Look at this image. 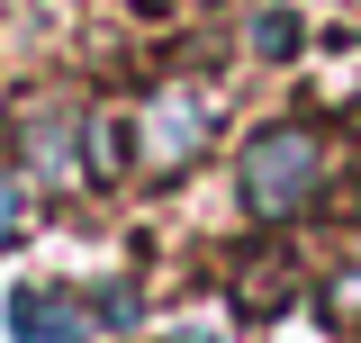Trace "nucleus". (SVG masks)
<instances>
[{
    "mask_svg": "<svg viewBox=\"0 0 361 343\" xmlns=\"http://www.w3.org/2000/svg\"><path fill=\"white\" fill-rule=\"evenodd\" d=\"M235 181H244V208L280 226V217H298L316 199V181H325V136L298 127V118H280V127H262L253 145H244Z\"/></svg>",
    "mask_w": 361,
    "mask_h": 343,
    "instance_id": "1",
    "label": "nucleus"
},
{
    "mask_svg": "<svg viewBox=\"0 0 361 343\" xmlns=\"http://www.w3.org/2000/svg\"><path fill=\"white\" fill-rule=\"evenodd\" d=\"M208 127H217V100L199 82H163L154 100H145V118H135V145H145V172H163L172 181L180 163H199V145H208Z\"/></svg>",
    "mask_w": 361,
    "mask_h": 343,
    "instance_id": "2",
    "label": "nucleus"
},
{
    "mask_svg": "<svg viewBox=\"0 0 361 343\" xmlns=\"http://www.w3.org/2000/svg\"><path fill=\"white\" fill-rule=\"evenodd\" d=\"M9 335L18 343H90V307L73 299V289L27 280V289H9Z\"/></svg>",
    "mask_w": 361,
    "mask_h": 343,
    "instance_id": "3",
    "label": "nucleus"
},
{
    "mask_svg": "<svg viewBox=\"0 0 361 343\" xmlns=\"http://www.w3.org/2000/svg\"><path fill=\"white\" fill-rule=\"evenodd\" d=\"M18 145H27V172H37V181H54V190L90 172V163H82V127H73V118H54V109H37V118L18 127Z\"/></svg>",
    "mask_w": 361,
    "mask_h": 343,
    "instance_id": "4",
    "label": "nucleus"
},
{
    "mask_svg": "<svg viewBox=\"0 0 361 343\" xmlns=\"http://www.w3.org/2000/svg\"><path fill=\"white\" fill-rule=\"evenodd\" d=\"M235 299L253 307V316L289 307V299H298V271H289V253H253V262H244V280H235Z\"/></svg>",
    "mask_w": 361,
    "mask_h": 343,
    "instance_id": "5",
    "label": "nucleus"
},
{
    "mask_svg": "<svg viewBox=\"0 0 361 343\" xmlns=\"http://www.w3.org/2000/svg\"><path fill=\"white\" fill-rule=\"evenodd\" d=\"M90 181H127V163H135V118H90Z\"/></svg>",
    "mask_w": 361,
    "mask_h": 343,
    "instance_id": "6",
    "label": "nucleus"
},
{
    "mask_svg": "<svg viewBox=\"0 0 361 343\" xmlns=\"http://www.w3.org/2000/svg\"><path fill=\"white\" fill-rule=\"evenodd\" d=\"M325 325H334V335H361V262H343V271H334V280H325Z\"/></svg>",
    "mask_w": 361,
    "mask_h": 343,
    "instance_id": "7",
    "label": "nucleus"
},
{
    "mask_svg": "<svg viewBox=\"0 0 361 343\" xmlns=\"http://www.w3.org/2000/svg\"><path fill=\"white\" fill-rule=\"evenodd\" d=\"M90 316H99L109 335H135V316H145V299H135V280H99V299H90Z\"/></svg>",
    "mask_w": 361,
    "mask_h": 343,
    "instance_id": "8",
    "label": "nucleus"
},
{
    "mask_svg": "<svg viewBox=\"0 0 361 343\" xmlns=\"http://www.w3.org/2000/svg\"><path fill=\"white\" fill-rule=\"evenodd\" d=\"M253 54H262V64L298 54V18H289V9H262V18H253Z\"/></svg>",
    "mask_w": 361,
    "mask_h": 343,
    "instance_id": "9",
    "label": "nucleus"
},
{
    "mask_svg": "<svg viewBox=\"0 0 361 343\" xmlns=\"http://www.w3.org/2000/svg\"><path fill=\"white\" fill-rule=\"evenodd\" d=\"M18 235H27V190H18V181L0 172V253H9Z\"/></svg>",
    "mask_w": 361,
    "mask_h": 343,
    "instance_id": "10",
    "label": "nucleus"
},
{
    "mask_svg": "<svg viewBox=\"0 0 361 343\" xmlns=\"http://www.w3.org/2000/svg\"><path fill=\"white\" fill-rule=\"evenodd\" d=\"M163 343H217V335H208V325H172Z\"/></svg>",
    "mask_w": 361,
    "mask_h": 343,
    "instance_id": "11",
    "label": "nucleus"
}]
</instances>
